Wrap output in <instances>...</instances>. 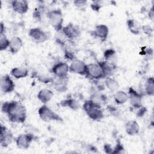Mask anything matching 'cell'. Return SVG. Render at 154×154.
<instances>
[{"label": "cell", "instance_id": "cell-1", "mask_svg": "<svg viewBox=\"0 0 154 154\" xmlns=\"http://www.w3.org/2000/svg\"><path fill=\"white\" fill-rule=\"evenodd\" d=\"M1 110L7 116L9 120L13 123H23L26 120V108L19 101L5 102L1 106Z\"/></svg>", "mask_w": 154, "mask_h": 154}, {"label": "cell", "instance_id": "cell-2", "mask_svg": "<svg viewBox=\"0 0 154 154\" xmlns=\"http://www.w3.org/2000/svg\"><path fill=\"white\" fill-rule=\"evenodd\" d=\"M82 108L88 117L94 121H100L104 117L101 107L93 103L90 99L84 103Z\"/></svg>", "mask_w": 154, "mask_h": 154}, {"label": "cell", "instance_id": "cell-3", "mask_svg": "<svg viewBox=\"0 0 154 154\" xmlns=\"http://www.w3.org/2000/svg\"><path fill=\"white\" fill-rule=\"evenodd\" d=\"M48 21L52 27L57 31H60L63 27V14L60 9H54L46 13Z\"/></svg>", "mask_w": 154, "mask_h": 154}, {"label": "cell", "instance_id": "cell-4", "mask_svg": "<svg viewBox=\"0 0 154 154\" xmlns=\"http://www.w3.org/2000/svg\"><path fill=\"white\" fill-rule=\"evenodd\" d=\"M38 114L40 118L44 122H49L52 120L57 122L63 121V119L46 104H43L39 108Z\"/></svg>", "mask_w": 154, "mask_h": 154}, {"label": "cell", "instance_id": "cell-5", "mask_svg": "<svg viewBox=\"0 0 154 154\" xmlns=\"http://www.w3.org/2000/svg\"><path fill=\"white\" fill-rule=\"evenodd\" d=\"M85 76L91 79L96 81L105 78V75L98 63L87 64Z\"/></svg>", "mask_w": 154, "mask_h": 154}, {"label": "cell", "instance_id": "cell-6", "mask_svg": "<svg viewBox=\"0 0 154 154\" xmlns=\"http://www.w3.org/2000/svg\"><path fill=\"white\" fill-rule=\"evenodd\" d=\"M61 31L68 40L73 41L79 38L81 34L80 27L73 23H69L65 26H63Z\"/></svg>", "mask_w": 154, "mask_h": 154}, {"label": "cell", "instance_id": "cell-7", "mask_svg": "<svg viewBox=\"0 0 154 154\" xmlns=\"http://www.w3.org/2000/svg\"><path fill=\"white\" fill-rule=\"evenodd\" d=\"M28 35L33 42L37 43L45 42L49 38L48 34L38 27L31 28L28 31Z\"/></svg>", "mask_w": 154, "mask_h": 154}, {"label": "cell", "instance_id": "cell-8", "mask_svg": "<svg viewBox=\"0 0 154 154\" xmlns=\"http://www.w3.org/2000/svg\"><path fill=\"white\" fill-rule=\"evenodd\" d=\"M69 72V66L63 61L57 62L51 69V72L54 75V76L57 78L67 77Z\"/></svg>", "mask_w": 154, "mask_h": 154}, {"label": "cell", "instance_id": "cell-9", "mask_svg": "<svg viewBox=\"0 0 154 154\" xmlns=\"http://www.w3.org/2000/svg\"><path fill=\"white\" fill-rule=\"evenodd\" d=\"M34 140V135L32 134H22L16 138L15 142L18 148L20 149H27L30 147Z\"/></svg>", "mask_w": 154, "mask_h": 154}, {"label": "cell", "instance_id": "cell-10", "mask_svg": "<svg viewBox=\"0 0 154 154\" xmlns=\"http://www.w3.org/2000/svg\"><path fill=\"white\" fill-rule=\"evenodd\" d=\"M128 100H129L130 105L134 109H139L143 106L142 94L137 91L134 88L129 87L128 89Z\"/></svg>", "mask_w": 154, "mask_h": 154}, {"label": "cell", "instance_id": "cell-11", "mask_svg": "<svg viewBox=\"0 0 154 154\" xmlns=\"http://www.w3.org/2000/svg\"><path fill=\"white\" fill-rule=\"evenodd\" d=\"M69 72L79 75L85 76L87 72V64L82 60L75 59L69 65Z\"/></svg>", "mask_w": 154, "mask_h": 154}, {"label": "cell", "instance_id": "cell-12", "mask_svg": "<svg viewBox=\"0 0 154 154\" xmlns=\"http://www.w3.org/2000/svg\"><path fill=\"white\" fill-rule=\"evenodd\" d=\"M14 137L11 131L6 126L1 125L0 134V144L3 147H8L13 141Z\"/></svg>", "mask_w": 154, "mask_h": 154}, {"label": "cell", "instance_id": "cell-13", "mask_svg": "<svg viewBox=\"0 0 154 154\" xmlns=\"http://www.w3.org/2000/svg\"><path fill=\"white\" fill-rule=\"evenodd\" d=\"M15 88V84L10 76L6 74L1 78V90L4 94L11 93Z\"/></svg>", "mask_w": 154, "mask_h": 154}, {"label": "cell", "instance_id": "cell-14", "mask_svg": "<svg viewBox=\"0 0 154 154\" xmlns=\"http://www.w3.org/2000/svg\"><path fill=\"white\" fill-rule=\"evenodd\" d=\"M108 34V27L105 24L97 25L91 31V35L95 38L100 39L102 42H104L107 39Z\"/></svg>", "mask_w": 154, "mask_h": 154}, {"label": "cell", "instance_id": "cell-15", "mask_svg": "<svg viewBox=\"0 0 154 154\" xmlns=\"http://www.w3.org/2000/svg\"><path fill=\"white\" fill-rule=\"evenodd\" d=\"M62 48L64 51V56L66 59L72 61L76 59L75 46L73 40H67Z\"/></svg>", "mask_w": 154, "mask_h": 154}, {"label": "cell", "instance_id": "cell-16", "mask_svg": "<svg viewBox=\"0 0 154 154\" xmlns=\"http://www.w3.org/2000/svg\"><path fill=\"white\" fill-rule=\"evenodd\" d=\"M68 82H69L68 77H65V78L55 77L54 78V80L52 82V84L56 91L60 93H63L66 91L68 89Z\"/></svg>", "mask_w": 154, "mask_h": 154}, {"label": "cell", "instance_id": "cell-17", "mask_svg": "<svg viewBox=\"0 0 154 154\" xmlns=\"http://www.w3.org/2000/svg\"><path fill=\"white\" fill-rule=\"evenodd\" d=\"M11 4L13 10L19 14H25L29 8L28 2L26 0L12 1Z\"/></svg>", "mask_w": 154, "mask_h": 154}, {"label": "cell", "instance_id": "cell-18", "mask_svg": "<svg viewBox=\"0 0 154 154\" xmlns=\"http://www.w3.org/2000/svg\"><path fill=\"white\" fill-rule=\"evenodd\" d=\"M23 42L22 39L17 36H13L10 40L9 51L12 54H17L22 48Z\"/></svg>", "mask_w": 154, "mask_h": 154}, {"label": "cell", "instance_id": "cell-19", "mask_svg": "<svg viewBox=\"0 0 154 154\" xmlns=\"http://www.w3.org/2000/svg\"><path fill=\"white\" fill-rule=\"evenodd\" d=\"M125 129L126 134L131 136L135 135L140 132V126L138 122L134 120L127 122Z\"/></svg>", "mask_w": 154, "mask_h": 154}, {"label": "cell", "instance_id": "cell-20", "mask_svg": "<svg viewBox=\"0 0 154 154\" xmlns=\"http://www.w3.org/2000/svg\"><path fill=\"white\" fill-rule=\"evenodd\" d=\"M54 93L49 89L43 88L40 90L37 94V99L43 104L48 103L53 97Z\"/></svg>", "mask_w": 154, "mask_h": 154}, {"label": "cell", "instance_id": "cell-21", "mask_svg": "<svg viewBox=\"0 0 154 154\" xmlns=\"http://www.w3.org/2000/svg\"><path fill=\"white\" fill-rule=\"evenodd\" d=\"M103 58L104 60L113 64L114 65H117V55L116 51L112 48L107 49L103 52Z\"/></svg>", "mask_w": 154, "mask_h": 154}, {"label": "cell", "instance_id": "cell-22", "mask_svg": "<svg viewBox=\"0 0 154 154\" xmlns=\"http://www.w3.org/2000/svg\"><path fill=\"white\" fill-rule=\"evenodd\" d=\"M99 64L101 67L105 75V78L111 76V75L113 73L114 71L117 68V65H114L110 63H108L105 60L98 62Z\"/></svg>", "mask_w": 154, "mask_h": 154}, {"label": "cell", "instance_id": "cell-23", "mask_svg": "<svg viewBox=\"0 0 154 154\" xmlns=\"http://www.w3.org/2000/svg\"><path fill=\"white\" fill-rule=\"evenodd\" d=\"M126 24L129 31L135 35H138L140 34L141 31V25L136 20L133 19H130L127 20Z\"/></svg>", "mask_w": 154, "mask_h": 154}, {"label": "cell", "instance_id": "cell-24", "mask_svg": "<svg viewBox=\"0 0 154 154\" xmlns=\"http://www.w3.org/2000/svg\"><path fill=\"white\" fill-rule=\"evenodd\" d=\"M90 100L96 105L101 107L102 105L106 103L107 100V97L103 93L97 91L91 94Z\"/></svg>", "mask_w": 154, "mask_h": 154}, {"label": "cell", "instance_id": "cell-25", "mask_svg": "<svg viewBox=\"0 0 154 154\" xmlns=\"http://www.w3.org/2000/svg\"><path fill=\"white\" fill-rule=\"evenodd\" d=\"M60 105L63 107H68L73 111H77L79 109L81 105L78 100L74 98H68L61 100Z\"/></svg>", "mask_w": 154, "mask_h": 154}, {"label": "cell", "instance_id": "cell-26", "mask_svg": "<svg viewBox=\"0 0 154 154\" xmlns=\"http://www.w3.org/2000/svg\"><path fill=\"white\" fill-rule=\"evenodd\" d=\"M10 74L16 79H21L28 75V70L23 67H16L11 70Z\"/></svg>", "mask_w": 154, "mask_h": 154}, {"label": "cell", "instance_id": "cell-27", "mask_svg": "<svg viewBox=\"0 0 154 154\" xmlns=\"http://www.w3.org/2000/svg\"><path fill=\"white\" fill-rule=\"evenodd\" d=\"M105 86L111 91L116 92L119 88V84L118 81L114 78L108 76L105 78Z\"/></svg>", "mask_w": 154, "mask_h": 154}, {"label": "cell", "instance_id": "cell-28", "mask_svg": "<svg viewBox=\"0 0 154 154\" xmlns=\"http://www.w3.org/2000/svg\"><path fill=\"white\" fill-rule=\"evenodd\" d=\"M114 99L117 105H122L128 100V94L122 90H117L114 94Z\"/></svg>", "mask_w": 154, "mask_h": 154}, {"label": "cell", "instance_id": "cell-29", "mask_svg": "<svg viewBox=\"0 0 154 154\" xmlns=\"http://www.w3.org/2000/svg\"><path fill=\"white\" fill-rule=\"evenodd\" d=\"M144 91L146 95L152 96L154 94V79L151 76L148 78L145 82Z\"/></svg>", "mask_w": 154, "mask_h": 154}, {"label": "cell", "instance_id": "cell-30", "mask_svg": "<svg viewBox=\"0 0 154 154\" xmlns=\"http://www.w3.org/2000/svg\"><path fill=\"white\" fill-rule=\"evenodd\" d=\"M45 6L42 4L39 5L34 9L32 13V17L35 20L37 21H40L42 19V17L43 14H45Z\"/></svg>", "mask_w": 154, "mask_h": 154}, {"label": "cell", "instance_id": "cell-31", "mask_svg": "<svg viewBox=\"0 0 154 154\" xmlns=\"http://www.w3.org/2000/svg\"><path fill=\"white\" fill-rule=\"evenodd\" d=\"M10 45V40L8 39L4 33L1 34L0 36V50L3 51L8 48Z\"/></svg>", "mask_w": 154, "mask_h": 154}, {"label": "cell", "instance_id": "cell-32", "mask_svg": "<svg viewBox=\"0 0 154 154\" xmlns=\"http://www.w3.org/2000/svg\"><path fill=\"white\" fill-rule=\"evenodd\" d=\"M38 80L42 83H52L54 78L46 74H40L37 76Z\"/></svg>", "mask_w": 154, "mask_h": 154}, {"label": "cell", "instance_id": "cell-33", "mask_svg": "<svg viewBox=\"0 0 154 154\" xmlns=\"http://www.w3.org/2000/svg\"><path fill=\"white\" fill-rule=\"evenodd\" d=\"M125 152V149L123 146V144L121 143L120 141L117 140L116 146L113 149L112 153H123Z\"/></svg>", "mask_w": 154, "mask_h": 154}, {"label": "cell", "instance_id": "cell-34", "mask_svg": "<svg viewBox=\"0 0 154 154\" xmlns=\"http://www.w3.org/2000/svg\"><path fill=\"white\" fill-rule=\"evenodd\" d=\"M73 4L76 8L82 10L85 8L87 4V2L84 0H76L73 1Z\"/></svg>", "mask_w": 154, "mask_h": 154}, {"label": "cell", "instance_id": "cell-35", "mask_svg": "<svg viewBox=\"0 0 154 154\" xmlns=\"http://www.w3.org/2000/svg\"><path fill=\"white\" fill-rule=\"evenodd\" d=\"M141 31L149 37H151L153 34V28L149 25H144L141 26Z\"/></svg>", "mask_w": 154, "mask_h": 154}, {"label": "cell", "instance_id": "cell-36", "mask_svg": "<svg viewBox=\"0 0 154 154\" xmlns=\"http://www.w3.org/2000/svg\"><path fill=\"white\" fill-rule=\"evenodd\" d=\"M91 8H92V10L93 11H95L96 12H98L100 9L102 8V1H93L91 5H90Z\"/></svg>", "mask_w": 154, "mask_h": 154}, {"label": "cell", "instance_id": "cell-37", "mask_svg": "<svg viewBox=\"0 0 154 154\" xmlns=\"http://www.w3.org/2000/svg\"><path fill=\"white\" fill-rule=\"evenodd\" d=\"M146 112H147L146 108L144 107V106H141V108L138 109V111L137 112V117H142L146 114Z\"/></svg>", "mask_w": 154, "mask_h": 154}, {"label": "cell", "instance_id": "cell-38", "mask_svg": "<svg viewBox=\"0 0 154 154\" xmlns=\"http://www.w3.org/2000/svg\"><path fill=\"white\" fill-rule=\"evenodd\" d=\"M103 149H104V150H105V153H112L113 149L111 147L110 144H105V145L103 146Z\"/></svg>", "mask_w": 154, "mask_h": 154}, {"label": "cell", "instance_id": "cell-39", "mask_svg": "<svg viewBox=\"0 0 154 154\" xmlns=\"http://www.w3.org/2000/svg\"><path fill=\"white\" fill-rule=\"evenodd\" d=\"M149 14V18L151 19V20H153V14H154V11H153V7H152L150 9V10H149V13H148Z\"/></svg>", "mask_w": 154, "mask_h": 154}, {"label": "cell", "instance_id": "cell-40", "mask_svg": "<svg viewBox=\"0 0 154 154\" xmlns=\"http://www.w3.org/2000/svg\"><path fill=\"white\" fill-rule=\"evenodd\" d=\"M5 31V26L3 23L2 22H1V31H0V34H3L4 33Z\"/></svg>", "mask_w": 154, "mask_h": 154}]
</instances>
